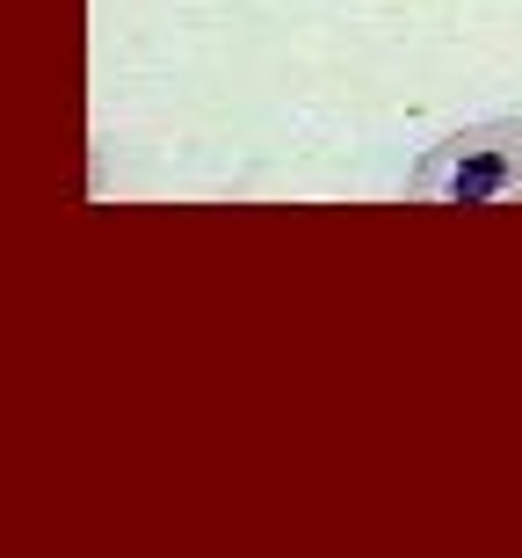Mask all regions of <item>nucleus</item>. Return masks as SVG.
<instances>
[{
	"label": "nucleus",
	"instance_id": "f257e3e1",
	"mask_svg": "<svg viewBox=\"0 0 522 558\" xmlns=\"http://www.w3.org/2000/svg\"><path fill=\"white\" fill-rule=\"evenodd\" d=\"M414 204H522V117H479L406 167Z\"/></svg>",
	"mask_w": 522,
	"mask_h": 558
}]
</instances>
